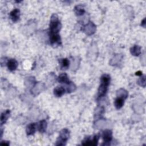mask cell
Here are the masks:
<instances>
[{
  "instance_id": "obj_1",
  "label": "cell",
  "mask_w": 146,
  "mask_h": 146,
  "mask_svg": "<svg viewBox=\"0 0 146 146\" xmlns=\"http://www.w3.org/2000/svg\"><path fill=\"white\" fill-rule=\"evenodd\" d=\"M111 81V77L109 74H105L102 75L101 78V84L98 88V98H101L105 96Z\"/></svg>"
},
{
  "instance_id": "obj_3",
  "label": "cell",
  "mask_w": 146,
  "mask_h": 146,
  "mask_svg": "<svg viewBox=\"0 0 146 146\" xmlns=\"http://www.w3.org/2000/svg\"><path fill=\"white\" fill-rule=\"evenodd\" d=\"M70 137V131L67 128L62 130L60 133V136L57 139L56 145L57 146L65 145Z\"/></svg>"
},
{
  "instance_id": "obj_6",
  "label": "cell",
  "mask_w": 146,
  "mask_h": 146,
  "mask_svg": "<svg viewBox=\"0 0 146 146\" xmlns=\"http://www.w3.org/2000/svg\"><path fill=\"white\" fill-rule=\"evenodd\" d=\"M49 40L50 45L53 47H56L61 45V38L59 34H49Z\"/></svg>"
},
{
  "instance_id": "obj_24",
  "label": "cell",
  "mask_w": 146,
  "mask_h": 146,
  "mask_svg": "<svg viewBox=\"0 0 146 146\" xmlns=\"http://www.w3.org/2000/svg\"><path fill=\"white\" fill-rule=\"evenodd\" d=\"M61 67L62 70H66L69 67L70 61L67 58H64L61 60Z\"/></svg>"
},
{
  "instance_id": "obj_13",
  "label": "cell",
  "mask_w": 146,
  "mask_h": 146,
  "mask_svg": "<svg viewBox=\"0 0 146 146\" xmlns=\"http://www.w3.org/2000/svg\"><path fill=\"white\" fill-rule=\"evenodd\" d=\"M130 52L132 56L135 57H137L141 53V47L139 45H134L130 48Z\"/></svg>"
},
{
  "instance_id": "obj_20",
  "label": "cell",
  "mask_w": 146,
  "mask_h": 146,
  "mask_svg": "<svg viewBox=\"0 0 146 146\" xmlns=\"http://www.w3.org/2000/svg\"><path fill=\"white\" fill-rule=\"evenodd\" d=\"M47 126V122L45 120H42L41 121L39 122L38 124V131L41 133H44L46 130Z\"/></svg>"
},
{
  "instance_id": "obj_2",
  "label": "cell",
  "mask_w": 146,
  "mask_h": 146,
  "mask_svg": "<svg viewBox=\"0 0 146 146\" xmlns=\"http://www.w3.org/2000/svg\"><path fill=\"white\" fill-rule=\"evenodd\" d=\"M62 25L59 20L57 14H53L50 22V31L49 34H59L60 30L61 29Z\"/></svg>"
},
{
  "instance_id": "obj_19",
  "label": "cell",
  "mask_w": 146,
  "mask_h": 146,
  "mask_svg": "<svg viewBox=\"0 0 146 146\" xmlns=\"http://www.w3.org/2000/svg\"><path fill=\"white\" fill-rule=\"evenodd\" d=\"M74 12L77 16H83L85 13V10L84 7L82 5H77L74 8Z\"/></svg>"
},
{
  "instance_id": "obj_27",
  "label": "cell",
  "mask_w": 146,
  "mask_h": 146,
  "mask_svg": "<svg viewBox=\"0 0 146 146\" xmlns=\"http://www.w3.org/2000/svg\"><path fill=\"white\" fill-rule=\"evenodd\" d=\"M145 18H144L141 22V26L144 28H145Z\"/></svg>"
},
{
  "instance_id": "obj_10",
  "label": "cell",
  "mask_w": 146,
  "mask_h": 146,
  "mask_svg": "<svg viewBox=\"0 0 146 146\" xmlns=\"http://www.w3.org/2000/svg\"><path fill=\"white\" fill-rule=\"evenodd\" d=\"M7 65L9 71H14L17 69L18 64L15 59H10L9 61H8Z\"/></svg>"
},
{
  "instance_id": "obj_11",
  "label": "cell",
  "mask_w": 146,
  "mask_h": 146,
  "mask_svg": "<svg viewBox=\"0 0 146 146\" xmlns=\"http://www.w3.org/2000/svg\"><path fill=\"white\" fill-rule=\"evenodd\" d=\"M10 17L13 22H16L20 19V10L18 9H15L13 10L10 13Z\"/></svg>"
},
{
  "instance_id": "obj_8",
  "label": "cell",
  "mask_w": 146,
  "mask_h": 146,
  "mask_svg": "<svg viewBox=\"0 0 146 146\" xmlns=\"http://www.w3.org/2000/svg\"><path fill=\"white\" fill-rule=\"evenodd\" d=\"M103 140L105 143V145H109L110 143L113 139V132L110 130H106L102 134Z\"/></svg>"
},
{
  "instance_id": "obj_5",
  "label": "cell",
  "mask_w": 146,
  "mask_h": 146,
  "mask_svg": "<svg viewBox=\"0 0 146 146\" xmlns=\"http://www.w3.org/2000/svg\"><path fill=\"white\" fill-rule=\"evenodd\" d=\"M100 137V135H95L92 139H91L90 137H86L82 142V144L83 145H92V146H95L98 144V140Z\"/></svg>"
},
{
  "instance_id": "obj_14",
  "label": "cell",
  "mask_w": 146,
  "mask_h": 146,
  "mask_svg": "<svg viewBox=\"0 0 146 146\" xmlns=\"http://www.w3.org/2000/svg\"><path fill=\"white\" fill-rule=\"evenodd\" d=\"M66 90L62 86H57L54 89V95L56 97H61L65 93Z\"/></svg>"
},
{
  "instance_id": "obj_28",
  "label": "cell",
  "mask_w": 146,
  "mask_h": 146,
  "mask_svg": "<svg viewBox=\"0 0 146 146\" xmlns=\"http://www.w3.org/2000/svg\"><path fill=\"white\" fill-rule=\"evenodd\" d=\"M1 144L2 145H9L10 144V143L9 141H2L1 142Z\"/></svg>"
},
{
  "instance_id": "obj_21",
  "label": "cell",
  "mask_w": 146,
  "mask_h": 146,
  "mask_svg": "<svg viewBox=\"0 0 146 146\" xmlns=\"http://www.w3.org/2000/svg\"><path fill=\"white\" fill-rule=\"evenodd\" d=\"M37 82H35V79L34 77H27L25 80V85L28 87H33Z\"/></svg>"
},
{
  "instance_id": "obj_23",
  "label": "cell",
  "mask_w": 146,
  "mask_h": 146,
  "mask_svg": "<svg viewBox=\"0 0 146 146\" xmlns=\"http://www.w3.org/2000/svg\"><path fill=\"white\" fill-rule=\"evenodd\" d=\"M76 89H77V87L75 84L73 82H70L69 83L66 84V88L65 90L67 93H71L72 92L75 91Z\"/></svg>"
},
{
  "instance_id": "obj_12",
  "label": "cell",
  "mask_w": 146,
  "mask_h": 146,
  "mask_svg": "<svg viewBox=\"0 0 146 146\" xmlns=\"http://www.w3.org/2000/svg\"><path fill=\"white\" fill-rule=\"evenodd\" d=\"M37 130V124L35 123H32L29 124L26 129V134L28 136L30 135H33Z\"/></svg>"
},
{
  "instance_id": "obj_29",
  "label": "cell",
  "mask_w": 146,
  "mask_h": 146,
  "mask_svg": "<svg viewBox=\"0 0 146 146\" xmlns=\"http://www.w3.org/2000/svg\"><path fill=\"white\" fill-rule=\"evenodd\" d=\"M135 75H137V76L140 77V76L142 75V72L140 71H137V72L135 73Z\"/></svg>"
},
{
  "instance_id": "obj_25",
  "label": "cell",
  "mask_w": 146,
  "mask_h": 146,
  "mask_svg": "<svg viewBox=\"0 0 146 146\" xmlns=\"http://www.w3.org/2000/svg\"><path fill=\"white\" fill-rule=\"evenodd\" d=\"M56 76L54 73H50L49 74V75H48V77H47V83H48V84L49 85L50 84L52 85L54 83V82L56 81Z\"/></svg>"
},
{
  "instance_id": "obj_18",
  "label": "cell",
  "mask_w": 146,
  "mask_h": 146,
  "mask_svg": "<svg viewBox=\"0 0 146 146\" xmlns=\"http://www.w3.org/2000/svg\"><path fill=\"white\" fill-rule=\"evenodd\" d=\"M124 103V100L120 97H117L114 102V105L117 109L119 110L122 108Z\"/></svg>"
},
{
  "instance_id": "obj_16",
  "label": "cell",
  "mask_w": 146,
  "mask_h": 146,
  "mask_svg": "<svg viewBox=\"0 0 146 146\" xmlns=\"http://www.w3.org/2000/svg\"><path fill=\"white\" fill-rule=\"evenodd\" d=\"M10 111L9 110H7L1 114V126L6 123L9 117H10Z\"/></svg>"
},
{
  "instance_id": "obj_22",
  "label": "cell",
  "mask_w": 146,
  "mask_h": 146,
  "mask_svg": "<svg viewBox=\"0 0 146 146\" xmlns=\"http://www.w3.org/2000/svg\"><path fill=\"white\" fill-rule=\"evenodd\" d=\"M105 113V108L102 106H98L95 109V117L100 118Z\"/></svg>"
},
{
  "instance_id": "obj_4",
  "label": "cell",
  "mask_w": 146,
  "mask_h": 146,
  "mask_svg": "<svg viewBox=\"0 0 146 146\" xmlns=\"http://www.w3.org/2000/svg\"><path fill=\"white\" fill-rule=\"evenodd\" d=\"M96 26L91 21H89L82 28V31L89 36L93 35L96 32Z\"/></svg>"
},
{
  "instance_id": "obj_17",
  "label": "cell",
  "mask_w": 146,
  "mask_h": 146,
  "mask_svg": "<svg viewBox=\"0 0 146 146\" xmlns=\"http://www.w3.org/2000/svg\"><path fill=\"white\" fill-rule=\"evenodd\" d=\"M128 95V93L127 90L124 88H120L117 91V97H120L124 100L127 98Z\"/></svg>"
},
{
  "instance_id": "obj_7",
  "label": "cell",
  "mask_w": 146,
  "mask_h": 146,
  "mask_svg": "<svg viewBox=\"0 0 146 146\" xmlns=\"http://www.w3.org/2000/svg\"><path fill=\"white\" fill-rule=\"evenodd\" d=\"M45 90V86L41 82H37L35 85L31 88V94L34 96L39 95L41 92Z\"/></svg>"
},
{
  "instance_id": "obj_26",
  "label": "cell",
  "mask_w": 146,
  "mask_h": 146,
  "mask_svg": "<svg viewBox=\"0 0 146 146\" xmlns=\"http://www.w3.org/2000/svg\"><path fill=\"white\" fill-rule=\"evenodd\" d=\"M145 83H145V75L140 76V78L137 81V84L143 87H145Z\"/></svg>"
},
{
  "instance_id": "obj_9",
  "label": "cell",
  "mask_w": 146,
  "mask_h": 146,
  "mask_svg": "<svg viewBox=\"0 0 146 146\" xmlns=\"http://www.w3.org/2000/svg\"><path fill=\"white\" fill-rule=\"evenodd\" d=\"M123 58V56L122 54H117L113 58L110 60L109 64L111 66L119 67V65L122 64Z\"/></svg>"
},
{
  "instance_id": "obj_15",
  "label": "cell",
  "mask_w": 146,
  "mask_h": 146,
  "mask_svg": "<svg viewBox=\"0 0 146 146\" xmlns=\"http://www.w3.org/2000/svg\"><path fill=\"white\" fill-rule=\"evenodd\" d=\"M57 80L58 82L61 83H64V84H68L71 81H70L69 77L67 75L66 73H62L57 78Z\"/></svg>"
}]
</instances>
